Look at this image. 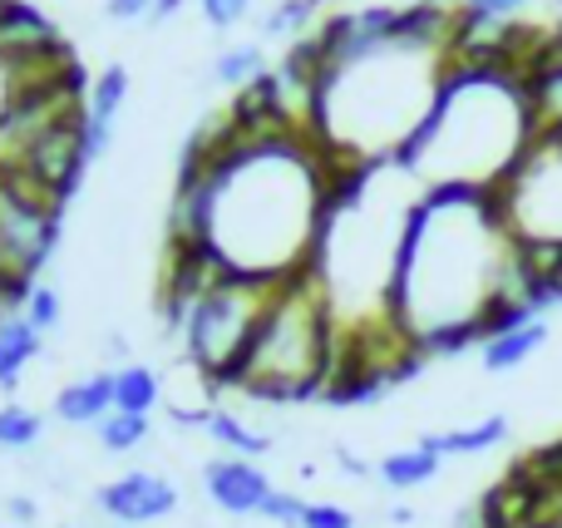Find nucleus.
<instances>
[{"label":"nucleus","mask_w":562,"mask_h":528,"mask_svg":"<svg viewBox=\"0 0 562 528\" xmlns=\"http://www.w3.org/2000/svg\"><path fill=\"white\" fill-rule=\"evenodd\" d=\"M20 316H25V322L35 326L40 336L55 332V326H59V292H55V287H45V282H35V287H30L25 312H20Z\"/></svg>","instance_id":"obj_22"},{"label":"nucleus","mask_w":562,"mask_h":528,"mask_svg":"<svg viewBox=\"0 0 562 528\" xmlns=\"http://www.w3.org/2000/svg\"><path fill=\"white\" fill-rule=\"evenodd\" d=\"M508 440V420L504 415H488L479 425H459V430H439V435H419V445L439 454V460H454V454H488Z\"/></svg>","instance_id":"obj_11"},{"label":"nucleus","mask_w":562,"mask_h":528,"mask_svg":"<svg viewBox=\"0 0 562 528\" xmlns=\"http://www.w3.org/2000/svg\"><path fill=\"white\" fill-rule=\"evenodd\" d=\"M524 5H533V0H464V10H474V15H494V20H514Z\"/></svg>","instance_id":"obj_28"},{"label":"nucleus","mask_w":562,"mask_h":528,"mask_svg":"<svg viewBox=\"0 0 562 528\" xmlns=\"http://www.w3.org/2000/svg\"><path fill=\"white\" fill-rule=\"evenodd\" d=\"M198 10H203V20L213 30H233L252 10V0H198Z\"/></svg>","instance_id":"obj_24"},{"label":"nucleus","mask_w":562,"mask_h":528,"mask_svg":"<svg viewBox=\"0 0 562 528\" xmlns=\"http://www.w3.org/2000/svg\"><path fill=\"white\" fill-rule=\"evenodd\" d=\"M558 134H562V128H558Z\"/></svg>","instance_id":"obj_34"},{"label":"nucleus","mask_w":562,"mask_h":528,"mask_svg":"<svg viewBox=\"0 0 562 528\" xmlns=\"http://www.w3.org/2000/svg\"><path fill=\"white\" fill-rule=\"evenodd\" d=\"M59 213L65 207L20 168H0V277L35 282L45 257L55 252Z\"/></svg>","instance_id":"obj_7"},{"label":"nucleus","mask_w":562,"mask_h":528,"mask_svg":"<svg viewBox=\"0 0 562 528\" xmlns=\"http://www.w3.org/2000/svg\"><path fill=\"white\" fill-rule=\"evenodd\" d=\"M445 79V49H429L390 25L380 40H350L346 55L330 59L306 128L321 154L340 168L400 164L435 114Z\"/></svg>","instance_id":"obj_2"},{"label":"nucleus","mask_w":562,"mask_h":528,"mask_svg":"<svg viewBox=\"0 0 562 528\" xmlns=\"http://www.w3.org/2000/svg\"><path fill=\"white\" fill-rule=\"evenodd\" d=\"M94 504L114 524L134 528V524L168 519V514L178 509V490L164 480V474H154V470H128V474H119L114 484H104V490L94 494Z\"/></svg>","instance_id":"obj_8"},{"label":"nucleus","mask_w":562,"mask_h":528,"mask_svg":"<svg viewBox=\"0 0 562 528\" xmlns=\"http://www.w3.org/2000/svg\"><path fill=\"white\" fill-rule=\"evenodd\" d=\"M267 75V59H262V45H227L223 55L213 59V79L227 89H247L252 79Z\"/></svg>","instance_id":"obj_19"},{"label":"nucleus","mask_w":562,"mask_h":528,"mask_svg":"<svg viewBox=\"0 0 562 528\" xmlns=\"http://www.w3.org/2000/svg\"><path fill=\"white\" fill-rule=\"evenodd\" d=\"M340 366V322L321 292L316 272H296L277 282L267 316L247 346L243 366L233 371L227 391H243L247 401L286 405L326 395Z\"/></svg>","instance_id":"obj_4"},{"label":"nucleus","mask_w":562,"mask_h":528,"mask_svg":"<svg viewBox=\"0 0 562 528\" xmlns=\"http://www.w3.org/2000/svg\"><path fill=\"white\" fill-rule=\"evenodd\" d=\"M543 134L533 119L524 85L498 69L449 65L435 114L425 119L419 138L405 148L400 164L419 178V188H469L494 193L524 148Z\"/></svg>","instance_id":"obj_3"},{"label":"nucleus","mask_w":562,"mask_h":528,"mask_svg":"<svg viewBox=\"0 0 562 528\" xmlns=\"http://www.w3.org/2000/svg\"><path fill=\"white\" fill-rule=\"evenodd\" d=\"M10 519H15V524H35V504H30V499H10Z\"/></svg>","instance_id":"obj_30"},{"label":"nucleus","mask_w":562,"mask_h":528,"mask_svg":"<svg viewBox=\"0 0 562 528\" xmlns=\"http://www.w3.org/2000/svg\"><path fill=\"white\" fill-rule=\"evenodd\" d=\"M272 292H277V282L227 272L223 282L178 322V341H183L188 361H193V371L203 375L213 391H227L233 371L243 366L247 346H252L257 326H262V316H267Z\"/></svg>","instance_id":"obj_5"},{"label":"nucleus","mask_w":562,"mask_h":528,"mask_svg":"<svg viewBox=\"0 0 562 528\" xmlns=\"http://www.w3.org/2000/svg\"><path fill=\"white\" fill-rule=\"evenodd\" d=\"M533 528H538V524H533Z\"/></svg>","instance_id":"obj_35"},{"label":"nucleus","mask_w":562,"mask_h":528,"mask_svg":"<svg viewBox=\"0 0 562 528\" xmlns=\"http://www.w3.org/2000/svg\"><path fill=\"white\" fill-rule=\"evenodd\" d=\"M518 243L498 223L494 198L469 188H429L400 247L390 322L419 356L484 346V322L504 296Z\"/></svg>","instance_id":"obj_1"},{"label":"nucleus","mask_w":562,"mask_h":528,"mask_svg":"<svg viewBox=\"0 0 562 528\" xmlns=\"http://www.w3.org/2000/svg\"><path fill=\"white\" fill-rule=\"evenodd\" d=\"M301 528H356V519L340 504H306V524Z\"/></svg>","instance_id":"obj_25"},{"label":"nucleus","mask_w":562,"mask_h":528,"mask_svg":"<svg viewBox=\"0 0 562 528\" xmlns=\"http://www.w3.org/2000/svg\"><path fill=\"white\" fill-rule=\"evenodd\" d=\"M94 430H99V445H104L109 454H128V450H138V445L148 440V415L114 411L109 420H99Z\"/></svg>","instance_id":"obj_20"},{"label":"nucleus","mask_w":562,"mask_h":528,"mask_svg":"<svg viewBox=\"0 0 562 528\" xmlns=\"http://www.w3.org/2000/svg\"><path fill=\"white\" fill-rule=\"evenodd\" d=\"M439 454L429 450V445H409V450H395V454H385V460L375 464V474H380V484L385 490H419V484H429L439 474Z\"/></svg>","instance_id":"obj_12"},{"label":"nucleus","mask_w":562,"mask_h":528,"mask_svg":"<svg viewBox=\"0 0 562 528\" xmlns=\"http://www.w3.org/2000/svg\"><path fill=\"white\" fill-rule=\"evenodd\" d=\"M55 415L65 425H99L114 415V371H99V375H85V381L65 385L55 395Z\"/></svg>","instance_id":"obj_10"},{"label":"nucleus","mask_w":562,"mask_h":528,"mask_svg":"<svg viewBox=\"0 0 562 528\" xmlns=\"http://www.w3.org/2000/svg\"><path fill=\"white\" fill-rule=\"evenodd\" d=\"M538 528H562V494H558V499L543 509V519H538Z\"/></svg>","instance_id":"obj_31"},{"label":"nucleus","mask_w":562,"mask_h":528,"mask_svg":"<svg viewBox=\"0 0 562 528\" xmlns=\"http://www.w3.org/2000/svg\"><path fill=\"white\" fill-rule=\"evenodd\" d=\"M183 5H188V0H154V25H164V20H173Z\"/></svg>","instance_id":"obj_29"},{"label":"nucleus","mask_w":562,"mask_h":528,"mask_svg":"<svg viewBox=\"0 0 562 528\" xmlns=\"http://www.w3.org/2000/svg\"><path fill=\"white\" fill-rule=\"evenodd\" d=\"M104 15L119 25H138V20H154V0H104Z\"/></svg>","instance_id":"obj_26"},{"label":"nucleus","mask_w":562,"mask_h":528,"mask_svg":"<svg viewBox=\"0 0 562 528\" xmlns=\"http://www.w3.org/2000/svg\"><path fill=\"white\" fill-rule=\"evenodd\" d=\"M15 94H20L15 59H10V55H0V124H5V114H10V104H15Z\"/></svg>","instance_id":"obj_27"},{"label":"nucleus","mask_w":562,"mask_h":528,"mask_svg":"<svg viewBox=\"0 0 562 528\" xmlns=\"http://www.w3.org/2000/svg\"><path fill=\"white\" fill-rule=\"evenodd\" d=\"M40 356V332L25 316H5L0 322V391H15L25 366Z\"/></svg>","instance_id":"obj_13"},{"label":"nucleus","mask_w":562,"mask_h":528,"mask_svg":"<svg viewBox=\"0 0 562 528\" xmlns=\"http://www.w3.org/2000/svg\"><path fill=\"white\" fill-rule=\"evenodd\" d=\"M203 490L207 499L217 504L233 519H247V514H262V504L272 499V480L257 460H237V454H223V460L203 464Z\"/></svg>","instance_id":"obj_9"},{"label":"nucleus","mask_w":562,"mask_h":528,"mask_svg":"<svg viewBox=\"0 0 562 528\" xmlns=\"http://www.w3.org/2000/svg\"><path fill=\"white\" fill-rule=\"evenodd\" d=\"M109 528H124V524H109Z\"/></svg>","instance_id":"obj_33"},{"label":"nucleus","mask_w":562,"mask_h":528,"mask_svg":"<svg viewBox=\"0 0 562 528\" xmlns=\"http://www.w3.org/2000/svg\"><path fill=\"white\" fill-rule=\"evenodd\" d=\"M543 341H548V322H528V326H518V332H504V336H494V341H484L479 346V361L494 375L514 371V366H524Z\"/></svg>","instance_id":"obj_14"},{"label":"nucleus","mask_w":562,"mask_h":528,"mask_svg":"<svg viewBox=\"0 0 562 528\" xmlns=\"http://www.w3.org/2000/svg\"><path fill=\"white\" fill-rule=\"evenodd\" d=\"M262 519H272L281 528H301L306 524V499H296V494H286V490H272V499L262 504Z\"/></svg>","instance_id":"obj_23"},{"label":"nucleus","mask_w":562,"mask_h":528,"mask_svg":"<svg viewBox=\"0 0 562 528\" xmlns=\"http://www.w3.org/2000/svg\"><path fill=\"white\" fill-rule=\"evenodd\" d=\"M158 395H164V385H158V375L148 371V366H124V371H114V411L154 415Z\"/></svg>","instance_id":"obj_17"},{"label":"nucleus","mask_w":562,"mask_h":528,"mask_svg":"<svg viewBox=\"0 0 562 528\" xmlns=\"http://www.w3.org/2000/svg\"><path fill=\"white\" fill-rule=\"evenodd\" d=\"M488 198L518 247H562V134H538Z\"/></svg>","instance_id":"obj_6"},{"label":"nucleus","mask_w":562,"mask_h":528,"mask_svg":"<svg viewBox=\"0 0 562 528\" xmlns=\"http://www.w3.org/2000/svg\"><path fill=\"white\" fill-rule=\"evenodd\" d=\"M124 99H128V69H124V65L99 69V79L89 85V104H85L89 124H94V128H114V119H119V109H124Z\"/></svg>","instance_id":"obj_16"},{"label":"nucleus","mask_w":562,"mask_h":528,"mask_svg":"<svg viewBox=\"0 0 562 528\" xmlns=\"http://www.w3.org/2000/svg\"><path fill=\"white\" fill-rule=\"evenodd\" d=\"M419 5H464V0H419Z\"/></svg>","instance_id":"obj_32"},{"label":"nucleus","mask_w":562,"mask_h":528,"mask_svg":"<svg viewBox=\"0 0 562 528\" xmlns=\"http://www.w3.org/2000/svg\"><path fill=\"white\" fill-rule=\"evenodd\" d=\"M321 5H326V0H281L272 15L262 20V35L267 40H306L311 30L321 25L316 20Z\"/></svg>","instance_id":"obj_18"},{"label":"nucleus","mask_w":562,"mask_h":528,"mask_svg":"<svg viewBox=\"0 0 562 528\" xmlns=\"http://www.w3.org/2000/svg\"><path fill=\"white\" fill-rule=\"evenodd\" d=\"M203 430L213 435V440L223 445L227 454H237V460H257V454L272 450V440H267V435H257L247 420H237L233 411H207V425H203Z\"/></svg>","instance_id":"obj_15"},{"label":"nucleus","mask_w":562,"mask_h":528,"mask_svg":"<svg viewBox=\"0 0 562 528\" xmlns=\"http://www.w3.org/2000/svg\"><path fill=\"white\" fill-rule=\"evenodd\" d=\"M40 415L30 405H0V450H35Z\"/></svg>","instance_id":"obj_21"}]
</instances>
